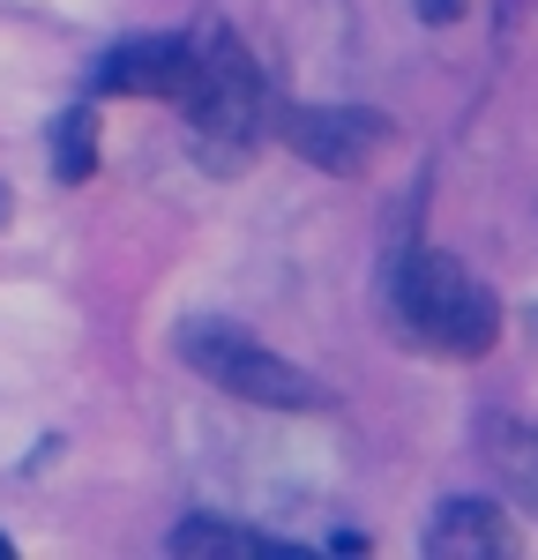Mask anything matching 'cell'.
I'll list each match as a JSON object with an SVG mask.
<instances>
[{"label": "cell", "mask_w": 538, "mask_h": 560, "mask_svg": "<svg viewBox=\"0 0 538 560\" xmlns=\"http://www.w3.org/2000/svg\"><path fill=\"white\" fill-rule=\"evenodd\" d=\"M52 173L68 179V187L97 173V113H90V105H68V113L52 120Z\"/></svg>", "instance_id": "ba28073f"}, {"label": "cell", "mask_w": 538, "mask_h": 560, "mask_svg": "<svg viewBox=\"0 0 538 560\" xmlns=\"http://www.w3.org/2000/svg\"><path fill=\"white\" fill-rule=\"evenodd\" d=\"M531 329H538V314H531Z\"/></svg>", "instance_id": "7c38bea8"}, {"label": "cell", "mask_w": 538, "mask_h": 560, "mask_svg": "<svg viewBox=\"0 0 538 560\" xmlns=\"http://www.w3.org/2000/svg\"><path fill=\"white\" fill-rule=\"evenodd\" d=\"M389 322H397L404 345H419V351L479 359L501 337V300L456 255L397 247V261H389Z\"/></svg>", "instance_id": "6da1fadb"}, {"label": "cell", "mask_w": 538, "mask_h": 560, "mask_svg": "<svg viewBox=\"0 0 538 560\" xmlns=\"http://www.w3.org/2000/svg\"><path fill=\"white\" fill-rule=\"evenodd\" d=\"M0 560H15V546H8V538H0Z\"/></svg>", "instance_id": "30bf717a"}, {"label": "cell", "mask_w": 538, "mask_h": 560, "mask_svg": "<svg viewBox=\"0 0 538 560\" xmlns=\"http://www.w3.org/2000/svg\"><path fill=\"white\" fill-rule=\"evenodd\" d=\"M165 546H173V553H202V560H307L300 546H284V538H262V530H247V523H218V516L173 523Z\"/></svg>", "instance_id": "52a82bcc"}, {"label": "cell", "mask_w": 538, "mask_h": 560, "mask_svg": "<svg viewBox=\"0 0 538 560\" xmlns=\"http://www.w3.org/2000/svg\"><path fill=\"white\" fill-rule=\"evenodd\" d=\"M173 105H179V120H187V135H195V150H202L210 173L247 165L255 142H262V120H269L262 68H255V52L232 38V31L195 38V83L179 90Z\"/></svg>", "instance_id": "7a4b0ae2"}, {"label": "cell", "mask_w": 538, "mask_h": 560, "mask_svg": "<svg viewBox=\"0 0 538 560\" xmlns=\"http://www.w3.org/2000/svg\"><path fill=\"white\" fill-rule=\"evenodd\" d=\"M284 142H292L307 165L352 179V173H366V158L389 142V120L366 113V105H292V113H284Z\"/></svg>", "instance_id": "277c9868"}, {"label": "cell", "mask_w": 538, "mask_h": 560, "mask_svg": "<svg viewBox=\"0 0 538 560\" xmlns=\"http://www.w3.org/2000/svg\"><path fill=\"white\" fill-rule=\"evenodd\" d=\"M187 83H195V38H128L90 68V90H105V97H165L173 105Z\"/></svg>", "instance_id": "5b68a950"}, {"label": "cell", "mask_w": 538, "mask_h": 560, "mask_svg": "<svg viewBox=\"0 0 538 560\" xmlns=\"http://www.w3.org/2000/svg\"><path fill=\"white\" fill-rule=\"evenodd\" d=\"M173 345L202 382H218L224 396H247V404H262V411H329V404H337L307 366H292L284 351H269L255 329H239V322H224V314H187L173 329Z\"/></svg>", "instance_id": "3957f363"}, {"label": "cell", "mask_w": 538, "mask_h": 560, "mask_svg": "<svg viewBox=\"0 0 538 560\" xmlns=\"http://www.w3.org/2000/svg\"><path fill=\"white\" fill-rule=\"evenodd\" d=\"M411 8H419L426 23H456V15H464V0H411Z\"/></svg>", "instance_id": "9c48e42d"}, {"label": "cell", "mask_w": 538, "mask_h": 560, "mask_svg": "<svg viewBox=\"0 0 538 560\" xmlns=\"http://www.w3.org/2000/svg\"><path fill=\"white\" fill-rule=\"evenodd\" d=\"M0 217H8V195H0Z\"/></svg>", "instance_id": "8fae6325"}, {"label": "cell", "mask_w": 538, "mask_h": 560, "mask_svg": "<svg viewBox=\"0 0 538 560\" xmlns=\"http://www.w3.org/2000/svg\"><path fill=\"white\" fill-rule=\"evenodd\" d=\"M516 553V523L493 501H442V516L426 523V560H508Z\"/></svg>", "instance_id": "8992f818"}]
</instances>
